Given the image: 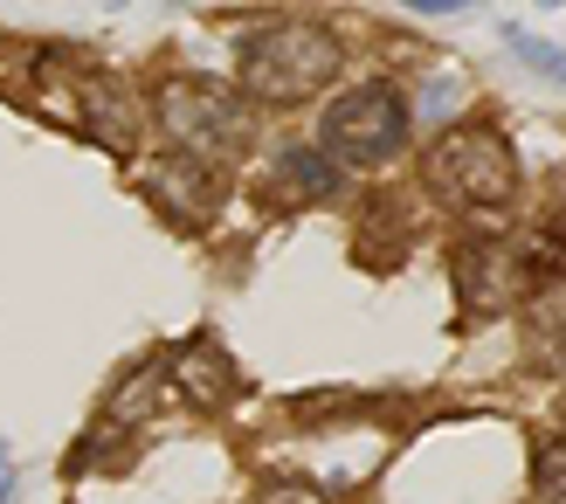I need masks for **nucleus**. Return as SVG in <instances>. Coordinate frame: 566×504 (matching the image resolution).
I'll list each match as a JSON object with an SVG mask.
<instances>
[{
  "instance_id": "nucleus-12",
  "label": "nucleus",
  "mask_w": 566,
  "mask_h": 504,
  "mask_svg": "<svg viewBox=\"0 0 566 504\" xmlns=\"http://www.w3.org/2000/svg\"><path fill=\"white\" fill-rule=\"evenodd\" d=\"M256 504H325V491H318V484H304V477H270Z\"/></svg>"
},
{
  "instance_id": "nucleus-2",
  "label": "nucleus",
  "mask_w": 566,
  "mask_h": 504,
  "mask_svg": "<svg viewBox=\"0 0 566 504\" xmlns=\"http://www.w3.org/2000/svg\"><path fill=\"white\" fill-rule=\"evenodd\" d=\"M346 49L325 21H270L242 49V97L249 104H304L338 76Z\"/></svg>"
},
{
  "instance_id": "nucleus-13",
  "label": "nucleus",
  "mask_w": 566,
  "mask_h": 504,
  "mask_svg": "<svg viewBox=\"0 0 566 504\" xmlns=\"http://www.w3.org/2000/svg\"><path fill=\"white\" fill-rule=\"evenodd\" d=\"M14 491H21V470L8 456V442H0V504H14Z\"/></svg>"
},
{
  "instance_id": "nucleus-11",
  "label": "nucleus",
  "mask_w": 566,
  "mask_h": 504,
  "mask_svg": "<svg viewBox=\"0 0 566 504\" xmlns=\"http://www.w3.org/2000/svg\"><path fill=\"white\" fill-rule=\"evenodd\" d=\"M532 484H539V504H566V442H539Z\"/></svg>"
},
{
  "instance_id": "nucleus-5",
  "label": "nucleus",
  "mask_w": 566,
  "mask_h": 504,
  "mask_svg": "<svg viewBox=\"0 0 566 504\" xmlns=\"http://www.w3.org/2000/svg\"><path fill=\"white\" fill-rule=\"evenodd\" d=\"M70 118L91 132L104 153H132L138 146V104L125 91V76H111L97 63H83V91L70 97Z\"/></svg>"
},
{
  "instance_id": "nucleus-9",
  "label": "nucleus",
  "mask_w": 566,
  "mask_h": 504,
  "mask_svg": "<svg viewBox=\"0 0 566 504\" xmlns=\"http://www.w3.org/2000/svg\"><path fill=\"white\" fill-rule=\"evenodd\" d=\"M332 187H338V166H332L318 146H283V153L270 159V180H263V193H270V201H283V208L325 201Z\"/></svg>"
},
{
  "instance_id": "nucleus-4",
  "label": "nucleus",
  "mask_w": 566,
  "mask_h": 504,
  "mask_svg": "<svg viewBox=\"0 0 566 504\" xmlns=\"http://www.w3.org/2000/svg\"><path fill=\"white\" fill-rule=\"evenodd\" d=\"M429 187L457 214H497L518 193V159L491 125H449L429 146Z\"/></svg>"
},
{
  "instance_id": "nucleus-10",
  "label": "nucleus",
  "mask_w": 566,
  "mask_h": 504,
  "mask_svg": "<svg viewBox=\"0 0 566 504\" xmlns=\"http://www.w3.org/2000/svg\"><path fill=\"white\" fill-rule=\"evenodd\" d=\"M504 42L518 49V63H525L532 76H553V83H566V49L539 42V35H532V28H504Z\"/></svg>"
},
{
  "instance_id": "nucleus-3",
  "label": "nucleus",
  "mask_w": 566,
  "mask_h": 504,
  "mask_svg": "<svg viewBox=\"0 0 566 504\" xmlns=\"http://www.w3.org/2000/svg\"><path fill=\"white\" fill-rule=\"evenodd\" d=\"M408 91L387 76H366L353 91H338L325 111H318V153L346 174V166H387L394 153L408 146Z\"/></svg>"
},
{
  "instance_id": "nucleus-1",
  "label": "nucleus",
  "mask_w": 566,
  "mask_h": 504,
  "mask_svg": "<svg viewBox=\"0 0 566 504\" xmlns=\"http://www.w3.org/2000/svg\"><path fill=\"white\" fill-rule=\"evenodd\" d=\"M159 125L180 146V159L193 166H229L249 153L256 138V111H249L242 91H229L221 76H166L159 83Z\"/></svg>"
},
{
  "instance_id": "nucleus-8",
  "label": "nucleus",
  "mask_w": 566,
  "mask_h": 504,
  "mask_svg": "<svg viewBox=\"0 0 566 504\" xmlns=\"http://www.w3.org/2000/svg\"><path fill=\"white\" fill-rule=\"evenodd\" d=\"M174 380H180V395H187L193 408H221V401H235V359L221 353L208 332H201V339H187V346L174 353Z\"/></svg>"
},
{
  "instance_id": "nucleus-6",
  "label": "nucleus",
  "mask_w": 566,
  "mask_h": 504,
  "mask_svg": "<svg viewBox=\"0 0 566 504\" xmlns=\"http://www.w3.org/2000/svg\"><path fill=\"white\" fill-rule=\"evenodd\" d=\"M138 187H146V201H153L166 221H180V229H201V221L214 214V193H221L208 166H193V159H180V153L153 159L146 174H138Z\"/></svg>"
},
{
  "instance_id": "nucleus-7",
  "label": "nucleus",
  "mask_w": 566,
  "mask_h": 504,
  "mask_svg": "<svg viewBox=\"0 0 566 504\" xmlns=\"http://www.w3.org/2000/svg\"><path fill=\"white\" fill-rule=\"evenodd\" d=\"M518 256L504 242H491V235H476V242H463L457 249V304L470 318H484V312H504L512 304V291H518Z\"/></svg>"
}]
</instances>
